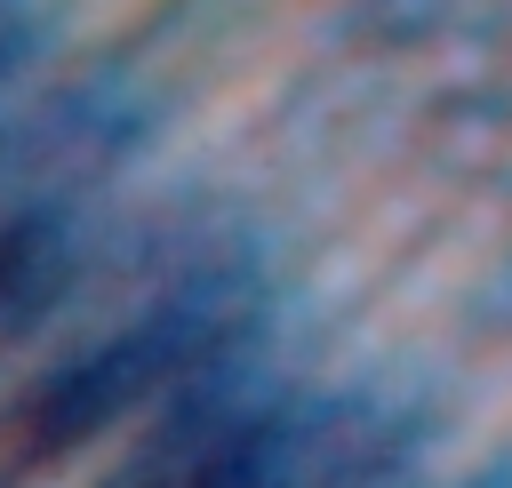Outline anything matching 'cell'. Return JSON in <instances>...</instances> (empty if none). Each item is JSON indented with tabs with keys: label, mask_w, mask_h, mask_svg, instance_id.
<instances>
[{
	"label": "cell",
	"mask_w": 512,
	"mask_h": 488,
	"mask_svg": "<svg viewBox=\"0 0 512 488\" xmlns=\"http://www.w3.org/2000/svg\"><path fill=\"white\" fill-rule=\"evenodd\" d=\"M16 56H24V16L0 0V80H8V64H16Z\"/></svg>",
	"instance_id": "obj_1"
}]
</instances>
